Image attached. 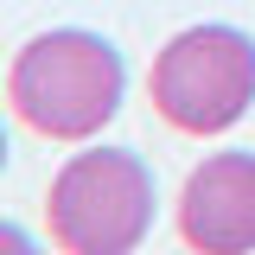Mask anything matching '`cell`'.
<instances>
[{
	"mask_svg": "<svg viewBox=\"0 0 255 255\" xmlns=\"http://www.w3.org/2000/svg\"><path fill=\"white\" fill-rule=\"evenodd\" d=\"M122 90H128L122 51L90 26L38 32L32 45H19V58L6 70L13 115L45 140H96L115 122Z\"/></svg>",
	"mask_w": 255,
	"mask_h": 255,
	"instance_id": "cell-1",
	"label": "cell"
},
{
	"mask_svg": "<svg viewBox=\"0 0 255 255\" xmlns=\"http://www.w3.org/2000/svg\"><path fill=\"white\" fill-rule=\"evenodd\" d=\"M45 217L64 255H134L153 230V172L128 147H83L58 166Z\"/></svg>",
	"mask_w": 255,
	"mask_h": 255,
	"instance_id": "cell-2",
	"label": "cell"
},
{
	"mask_svg": "<svg viewBox=\"0 0 255 255\" xmlns=\"http://www.w3.org/2000/svg\"><path fill=\"white\" fill-rule=\"evenodd\" d=\"M153 109L179 134H223L255 102V38L243 26H185L153 58Z\"/></svg>",
	"mask_w": 255,
	"mask_h": 255,
	"instance_id": "cell-3",
	"label": "cell"
},
{
	"mask_svg": "<svg viewBox=\"0 0 255 255\" xmlns=\"http://www.w3.org/2000/svg\"><path fill=\"white\" fill-rule=\"evenodd\" d=\"M179 236L198 255H255V153H211L179 191Z\"/></svg>",
	"mask_w": 255,
	"mask_h": 255,
	"instance_id": "cell-4",
	"label": "cell"
},
{
	"mask_svg": "<svg viewBox=\"0 0 255 255\" xmlns=\"http://www.w3.org/2000/svg\"><path fill=\"white\" fill-rule=\"evenodd\" d=\"M0 255H38V249H32V236L19 223H6V230H0Z\"/></svg>",
	"mask_w": 255,
	"mask_h": 255,
	"instance_id": "cell-5",
	"label": "cell"
}]
</instances>
